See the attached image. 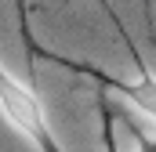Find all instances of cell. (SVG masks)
<instances>
[{
    "label": "cell",
    "instance_id": "6da1fadb",
    "mask_svg": "<svg viewBox=\"0 0 156 152\" xmlns=\"http://www.w3.org/2000/svg\"><path fill=\"white\" fill-rule=\"evenodd\" d=\"M0 112H4V119H7L22 138H29L40 152H66L55 141V134H51L47 112H44V105H40V94L33 87L18 83L4 65H0Z\"/></svg>",
    "mask_w": 156,
    "mask_h": 152
},
{
    "label": "cell",
    "instance_id": "7a4b0ae2",
    "mask_svg": "<svg viewBox=\"0 0 156 152\" xmlns=\"http://www.w3.org/2000/svg\"><path fill=\"white\" fill-rule=\"evenodd\" d=\"M98 116H102V149L105 152H120V141H116V105L113 102H98Z\"/></svg>",
    "mask_w": 156,
    "mask_h": 152
}]
</instances>
